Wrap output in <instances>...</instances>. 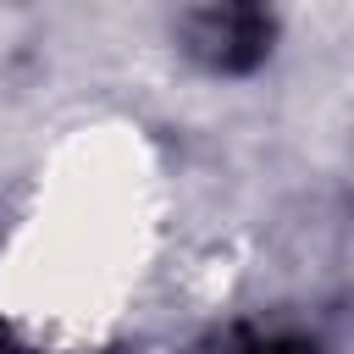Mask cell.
Wrapping results in <instances>:
<instances>
[{
  "label": "cell",
  "instance_id": "cell-1",
  "mask_svg": "<svg viewBox=\"0 0 354 354\" xmlns=\"http://www.w3.org/2000/svg\"><path fill=\"white\" fill-rule=\"evenodd\" d=\"M166 227V171L149 133L94 116L55 138L0 238V321L50 354L105 343L133 310Z\"/></svg>",
  "mask_w": 354,
  "mask_h": 354
}]
</instances>
